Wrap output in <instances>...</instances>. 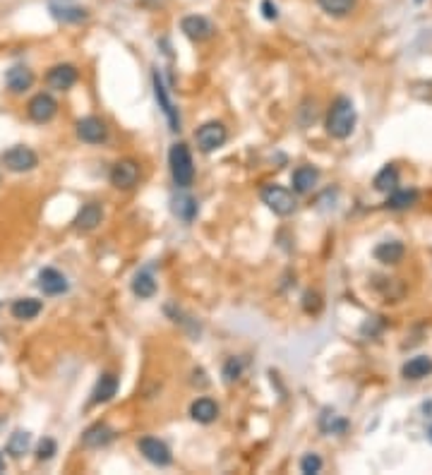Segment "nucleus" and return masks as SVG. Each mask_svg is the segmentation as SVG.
I'll return each mask as SVG.
<instances>
[{
	"label": "nucleus",
	"instance_id": "c9c22d12",
	"mask_svg": "<svg viewBox=\"0 0 432 475\" xmlns=\"http://www.w3.org/2000/svg\"><path fill=\"white\" fill-rule=\"evenodd\" d=\"M430 439H432V427H430Z\"/></svg>",
	"mask_w": 432,
	"mask_h": 475
},
{
	"label": "nucleus",
	"instance_id": "f257e3e1",
	"mask_svg": "<svg viewBox=\"0 0 432 475\" xmlns=\"http://www.w3.org/2000/svg\"><path fill=\"white\" fill-rule=\"evenodd\" d=\"M355 128V106L348 97H339L327 113V132L334 139L351 137Z\"/></svg>",
	"mask_w": 432,
	"mask_h": 475
},
{
	"label": "nucleus",
	"instance_id": "a211bd4d",
	"mask_svg": "<svg viewBox=\"0 0 432 475\" xmlns=\"http://www.w3.org/2000/svg\"><path fill=\"white\" fill-rule=\"evenodd\" d=\"M406 255V248L399 240H387V243H379L374 248V259L382 264H399Z\"/></svg>",
	"mask_w": 432,
	"mask_h": 475
},
{
	"label": "nucleus",
	"instance_id": "c85d7f7f",
	"mask_svg": "<svg viewBox=\"0 0 432 475\" xmlns=\"http://www.w3.org/2000/svg\"><path fill=\"white\" fill-rule=\"evenodd\" d=\"M320 8L334 17H344L355 8V0H320Z\"/></svg>",
	"mask_w": 432,
	"mask_h": 475
},
{
	"label": "nucleus",
	"instance_id": "aec40b11",
	"mask_svg": "<svg viewBox=\"0 0 432 475\" xmlns=\"http://www.w3.org/2000/svg\"><path fill=\"white\" fill-rule=\"evenodd\" d=\"M190 415H193V420L207 425V422L216 420V415H219V406H216L212 398H197L193 406H190Z\"/></svg>",
	"mask_w": 432,
	"mask_h": 475
},
{
	"label": "nucleus",
	"instance_id": "1a4fd4ad",
	"mask_svg": "<svg viewBox=\"0 0 432 475\" xmlns=\"http://www.w3.org/2000/svg\"><path fill=\"white\" fill-rule=\"evenodd\" d=\"M27 113L34 123H48V120L58 113V104H55V99L50 97V94H36V97L29 101Z\"/></svg>",
	"mask_w": 432,
	"mask_h": 475
},
{
	"label": "nucleus",
	"instance_id": "5701e85b",
	"mask_svg": "<svg viewBox=\"0 0 432 475\" xmlns=\"http://www.w3.org/2000/svg\"><path fill=\"white\" fill-rule=\"evenodd\" d=\"M171 204H173V214L178 219H183L185 224H190V221L195 219V214H197V202L190 197L188 192H180V195H176L173 200H171Z\"/></svg>",
	"mask_w": 432,
	"mask_h": 475
},
{
	"label": "nucleus",
	"instance_id": "c756f323",
	"mask_svg": "<svg viewBox=\"0 0 432 475\" xmlns=\"http://www.w3.org/2000/svg\"><path fill=\"white\" fill-rule=\"evenodd\" d=\"M416 200H418L416 190H401V192L394 190L389 195V200H387V204H389V209H409L416 204Z\"/></svg>",
	"mask_w": 432,
	"mask_h": 475
},
{
	"label": "nucleus",
	"instance_id": "dca6fc26",
	"mask_svg": "<svg viewBox=\"0 0 432 475\" xmlns=\"http://www.w3.org/2000/svg\"><path fill=\"white\" fill-rule=\"evenodd\" d=\"M113 437H116V432H113L106 422H97V425H92L82 435V444L89 449H99V447H106L108 442H113Z\"/></svg>",
	"mask_w": 432,
	"mask_h": 475
},
{
	"label": "nucleus",
	"instance_id": "f03ea898",
	"mask_svg": "<svg viewBox=\"0 0 432 475\" xmlns=\"http://www.w3.org/2000/svg\"><path fill=\"white\" fill-rule=\"evenodd\" d=\"M168 166H171V175H173L178 187H190L195 178V163H193V154L185 144H173L168 154Z\"/></svg>",
	"mask_w": 432,
	"mask_h": 475
},
{
	"label": "nucleus",
	"instance_id": "0eeeda50",
	"mask_svg": "<svg viewBox=\"0 0 432 475\" xmlns=\"http://www.w3.org/2000/svg\"><path fill=\"white\" fill-rule=\"evenodd\" d=\"M137 180H139V166H137V161H132V158H123V161H118L116 166L111 168V182L118 190L135 187Z\"/></svg>",
	"mask_w": 432,
	"mask_h": 475
},
{
	"label": "nucleus",
	"instance_id": "bb28decb",
	"mask_svg": "<svg viewBox=\"0 0 432 475\" xmlns=\"http://www.w3.org/2000/svg\"><path fill=\"white\" fill-rule=\"evenodd\" d=\"M29 444H31V435L24 432V430H17L8 439V454L15 456V459H22V456L29 452Z\"/></svg>",
	"mask_w": 432,
	"mask_h": 475
},
{
	"label": "nucleus",
	"instance_id": "ddd939ff",
	"mask_svg": "<svg viewBox=\"0 0 432 475\" xmlns=\"http://www.w3.org/2000/svg\"><path fill=\"white\" fill-rule=\"evenodd\" d=\"M50 15L60 22H82L87 20V10L75 5L72 0H50Z\"/></svg>",
	"mask_w": 432,
	"mask_h": 475
},
{
	"label": "nucleus",
	"instance_id": "f704fd0d",
	"mask_svg": "<svg viewBox=\"0 0 432 475\" xmlns=\"http://www.w3.org/2000/svg\"><path fill=\"white\" fill-rule=\"evenodd\" d=\"M3 471H5V459L0 456V473H3Z\"/></svg>",
	"mask_w": 432,
	"mask_h": 475
},
{
	"label": "nucleus",
	"instance_id": "39448f33",
	"mask_svg": "<svg viewBox=\"0 0 432 475\" xmlns=\"http://www.w3.org/2000/svg\"><path fill=\"white\" fill-rule=\"evenodd\" d=\"M195 139H197V147L209 154V151H216L219 147H224L226 139H228V132L221 123L212 120V123H205L195 132Z\"/></svg>",
	"mask_w": 432,
	"mask_h": 475
},
{
	"label": "nucleus",
	"instance_id": "473e14b6",
	"mask_svg": "<svg viewBox=\"0 0 432 475\" xmlns=\"http://www.w3.org/2000/svg\"><path fill=\"white\" fill-rule=\"evenodd\" d=\"M53 454H55V442L53 439H41V444H39V449H36V459L39 461H48V459H53Z\"/></svg>",
	"mask_w": 432,
	"mask_h": 475
},
{
	"label": "nucleus",
	"instance_id": "b1692460",
	"mask_svg": "<svg viewBox=\"0 0 432 475\" xmlns=\"http://www.w3.org/2000/svg\"><path fill=\"white\" fill-rule=\"evenodd\" d=\"M432 372V360L428 356H418V358H411L409 363L404 365L401 375L406 379H423L428 377Z\"/></svg>",
	"mask_w": 432,
	"mask_h": 475
},
{
	"label": "nucleus",
	"instance_id": "72a5a7b5",
	"mask_svg": "<svg viewBox=\"0 0 432 475\" xmlns=\"http://www.w3.org/2000/svg\"><path fill=\"white\" fill-rule=\"evenodd\" d=\"M262 12H264L266 20H276V17H279V10H276V5H271V0H264Z\"/></svg>",
	"mask_w": 432,
	"mask_h": 475
},
{
	"label": "nucleus",
	"instance_id": "f3484780",
	"mask_svg": "<svg viewBox=\"0 0 432 475\" xmlns=\"http://www.w3.org/2000/svg\"><path fill=\"white\" fill-rule=\"evenodd\" d=\"M39 288L46 295H60L68 290V281L58 269H43L39 274Z\"/></svg>",
	"mask_w": 432,
	"mask_h": 475
},
{
	"label": "nucleus",
	"instance_id": "cd10ccee",
	"mask_svg": "<svg viewBox=\"0 0 432 475\" xmlns=\"http://www.w3.org/2000/svg\"><path fill=\"white\" fill-rule=\"evenodd\" d=\"M132 293L139 295V297H151L156 293V281L154 276L149 274V271H139L135 276V281H132Z\"/></svg>",
	"mask_w": 432,
	"mask_h": 475
},
{
	"label": "nucleus",
	"instance_id": "4be33fe9",
	"mask_svg": "<svg viewBox=\"0 0 432 475\" xmlns=\"http://www.w3.org/2000/svg\"><path fill=\"white\" fill-rule=\"evenodd\" d=\"M41 300H36V297H20V300L12 302L10 312L15 320H34L41 312Z\"/></svg>",
	"mask_w": 432,
	"mask_h": 475
},
{
	"label": "nucleus",
	"instance_id": "6e6552de",
	"mask_svg": "<svg viewBox=\"0 0 432 475\" xmlns=\"http://www.w3.org/2000/svg\"><path fill=\"white\" fill-rule=\"evenodd\" d=\"M180 29H183V34H185L188 39H193L197 43L212 39V34H214V24L209 22L207 17H202V15H188V17H183Z\"/></svg>",
	"mask_w": 432,
	"mask_h": 475
},
{
	"label": "nucleus",
	"instance_id": "e433bc0d",
	"mask_svg": "<svg viewBox=\"0 0 432 475\" xmlns=\"http://www.w3.org/2000/svg\"><path fill=\"white\" fill-rule=\"evenodd\" d=\"M416 3H423V0H416Z\"/></svg>",
	"mask_w": 432,
	"mask_h": 475
},
{
	"label": "nucleus",
	"instance_id": "393cba45",
	"mask_svg": "<svg viewBox=\"0 0 432 475\" xmlns=\"http://www.w3.org/2000/svg\"><path fill=\"white\" fill-rule=\"evenodd\" d=\"M396 185H399V170L394 168L392 163L374 175V190H377V192H394Z\"/></svg>",
	"mask_w": 432,
	"mask_h": 475
},
{
	"label": "nucleus",
	"instance_id": "9b49d317",
	"mask_svg": "<svg viewBox=\"0 0 432 475\" xmlns=\"http://www.w3.org/2000/svg\"><path fill=\"white\" fill-rule=\"evenodd\" d=\"M106 135H108V128H106V123L101 118L87 116V118H82L77 123V137L82 139V142L99 144V142H104Z\"/></svg>",
	"mask_w": 432,
	"mask_h": 475
},
{
	"label": "nucleus",
	"instance_id": "2eb2a0df",
	"mask_svg": "<svg viewBox=\"0 0 432 475\" xmlns=\"http://www.w3.org/2000/svg\"><path fill=\"white\" fill-rule=\"evenodd\" d=\"M101 219H104V209H101V204H97V202H89V204H85L80 209V214L75 217V228L77 231H94Z\"/></svg>",
	"mask_w": 432,
	"mask_h": 475
},
{
	"label": "nucleus",
	"instance_id": "4468645a",
	"mask_svg": "<svg viewBox=\"0 0 432 475\" xmlns=\"http://www.w3.org/2000/svg\"><path fill=\"white\" fill-rule=\"evenodd\" d=\"M5 84H8V89L12 94H22L34 84V72L24 65H15L8 70V75H5Z\"/></svg>",
	"mask_w": 432,
	"mask_h": 475
},
{
	"label": "nucleus",
	"instance_id": "7ed1b4c3",
	"mask_svg": "<svg viewBox=\"0 0 432 475\" xmlns=\"http://www.w3.org/2000/svg\"><path fill=\"white\" fill-rule=\"evenodd\" d=\"M262 202L279 217H291L296 212V197L281 185H266L262 190Z\"/></svg>",
	"mask_w": 432,
	"mask_h": 475
},
{
	"label": "nucleus",
	"instance_id": "f8f14e48",
	"mask_svg": "<svg viewBox=\"0 0 432 475\" xmlns=\"http://www.w3.org/2000/svg\"><path fill=\"white\" fill-rule=\"evenodd\" d=\"M46 82H48L50 89L65 92L75 84V82H77V70H75V65H68V62L65 65H55V67L48 70Z\"/></svg>",
	"mask_w": 432,
	"mask_h": 475
},
{
	"label": "nucleus",
	"instance_id": "2f4dec72",
	"mask_svg": "<svg viewBox=\"0 0 432 475\" xmlns=\"http://www.w3.org/2000/svg\"><path fill=\"white\" fill-rule=\"evenodd\" d=\"M240 372H243V363H240L238 358H228L226 365H224V377L226 382H236L240 377Z\"/></svg>",
	"mask_w": 432,
	"mask_h": 475
},
{
	"label": "nucleus",
	"instance_id": "423d86ee",
	"mask_svg": "<svg viewBox=\"0 0 432 475\" xmlns=\"http://www.w3.org/2000/svg\"><path fill=\"white\" fill-rule=\"evenodd\" d=\"M139 452L147 461H151L154 466H168L171 461H173V456H171V449L163 444L161 439H156V437H142V439L137 442Z\"/></svg>",
	"mask_w": 432,
	"mask_h": 475
},
{
	"label": "nucleus",
	"instance_id": "9d476101",
	"mask_svg": "<svg viewBox=\"0 0 432 475\" xmlns=\"http://www.w3.org/2000/svg\"><path fill=\"white\" fill-rule=\"evenodd\" d=\"M154 94H156V101H158V109L163 111V116H166L171 130H180V116H178L173 101L168 97V89L166 84L161 82V75L154 72Z\"/></svg>",
	"mask_w": 432,
	"mask_h": 475
},
{
	"label": "nucleus",
	"instance_id": "20e7f679",
	"mask_svg": "<svg viewBox=\"0 0 432 475\" xmlns=\"http://www.w3.org/2000/svg\"><path fill=\"white\" fill-rule=\"evenodd\" d=\"M36 163H39V156H36L29 147H22V144L3 151V166L12 170V173H27V170H34Z\"/></svg>",
	"mask_w": 432,
	"mask_h": 475
},
{
	"label": "nucleus",
	"instance_id": "6ab92c4d",
	"mask_svg": "<svg viewBox=\"0 0 432 475\" xmlns=\"http://www.w3.org/2000/svg\"><path fill=\"white\" fill-rule=\"evenodd\" d=\"M317 180H320V170L315 166H301L293 173V190L301 195H308L317 185Z\"/></svg>",
	"mask_w": 432,
	"mask_h": 475
},
{
	"label": "nucleus",
	"instance_id": "412c9836",
	"mask_svg": "<svg viewBox=\"0 0 432 475\" xmlns=\"http://www.w3.org/2000/svg\"><path fill=\"white\" fill-rule=\"evenodd\" d=\"M116 391H118V377L111 375V372H106V375H101V379L97 382V389H94V394H92V403L111 401V398L116 396Z\"/></svg>",
	"mask_w": 432,
	"mask_h": 475
},
{
	"label": "nucleus",
	"instance_id": "a878e982",
	"mask_svg": "<svg viewBox=\"0 0 432 475\" xmlns=\"http://www.w3.org/2000/svg\"><path fill=\"white\" fill-rule=\"evenodd\" d=\"M346 427H348V422L344 417L336 415L334 410H324L320 417V430L324 435H341V432H346Z\"/></svg>",
	"mask_w": 432,
	"mask_h": 475
},
{
	"label": "nucleus",
	"instance_id": "7c9ffc66",
	"mask_svg": "<svg viewBox=\"0 0 432 475\" xmlns=\"http://www.w3.org/2000/svg\"><path fill=\"white\" fill-rule=\"evenodd\" d=\"M301 471L305 475H315L322 471V459L317 454H305L303 461H301Z\"/></svg>",
	"mask_w": 432,
	"mask_h": 475
}]
</instances>
